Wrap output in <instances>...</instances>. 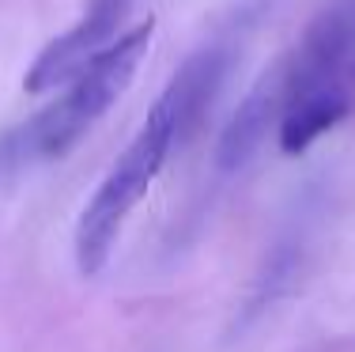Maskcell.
<instances>
[{
    "instance_id": "cell-1",
    "label": "cell",
    "mask_w": 355,
    "mask_h": 352,
    "mask_svg": "<svg viewBox=\"0 0 355 352\" xmlns=\"http://www.w3.org/2000/svg\"><path fill=\"white\" fill-rule=\"evenodd\" d=\"M227 69V53L219 46H205L178 69V76L166 83V91L155 99L151 114L144 117L137 137L129 140L117 163L98 182L95 197L83 205L76 224V265L83 276H98L110 262L117 235H121L129 212L148 197L151 182L159 178L174 140L197 121L205 103L212 99Z\"/></svg>"
},
{
    "instance_id": "cell-2",
    "label": "cell",
    "mask_w": 355,
    "mask_h": 352,
    "mask_svg": "<svg viewBox=\"0 0 355 352\" xmlns=\"http://www.w3.org/2000/svg\"><path fill=\"white\" fill-rule=\"evenodd\" d=\"M151 35H155V19L137 23L129 35L114 38L110 46L98 49V53L69 80V87H64L61 99H53L46 110L27 117L42 163L72 152V148L91 133V125L129 91L144 53H148V46H151Z\"/></svg>"
},
{
    "instance_id": "cell-3",
    "label": "cell",
    "mask_w": 355,
    "mask_h": 352,
    "mask_svg": "<svg viewBox=\"0 0 355 352\" xmlns=\"http://www.w3.org/2000/svg\"><path fill=\"white\" fill-rule=\"evenodd\" d=\"M129 4L132 0H91L87 12L80 15V23L69 27L64 35H57L35 57V65L27 69L23 87H27L31 95H42V91H53L57 83H69L98 49L117 38V27H121Z\"/></svg>"
},
{
    "instance_id": "cell-4",
    "label": "cell",
    "mask_w": 355,
    "mask_h": 352,
    "mask_svg": "<svg viewBox=\"0 0 355 352\" xmlns=\"http://www.w3.org/2000/svg\"><path fill=\"white\" fill-rule=\"evenodd\" d=\"M352 114V91L344 80L321 83V87L287 95L284 114H280V152L302 156L306 148H314L325 133H333L344 117Z\"/></svg>"
},
{
    "instance_id": "cell-5",
    "label": "cell",
    "mask_w": 355,
    "mask_h": 352,
    "mask_svg": "<svg viewBox=\"0 0 355 352\" xmlns=\"http://www.w3.org/2000/svg\"><path fill=\"white\" fill-rule=\"evenodd\" d=\"M284 114V65L268 69L265 76L253 83V91L246 95V103L234 110L231 125L223 129V140H219V163L231 171V167H242L253 156V148L261 144L268 121H280Z\"/></svg>"
},
{
    "instance_id": "cell-6",
    "label": "cell",
    "mask_w": 355,
    "mask_h": 352,
    "mask_svg": "<svg viewBox=\"0 0 355 352\" xmlns=\"http://www.w3.org/2000/svg\"><path fill=\"white\" fill-rule=\"evenodd\" d=\"M31 163H42V156L35 148V137H31L27 121L8 129V133H0V178L23 171V167H31Z\"/></svg>"
}]
</instances>
